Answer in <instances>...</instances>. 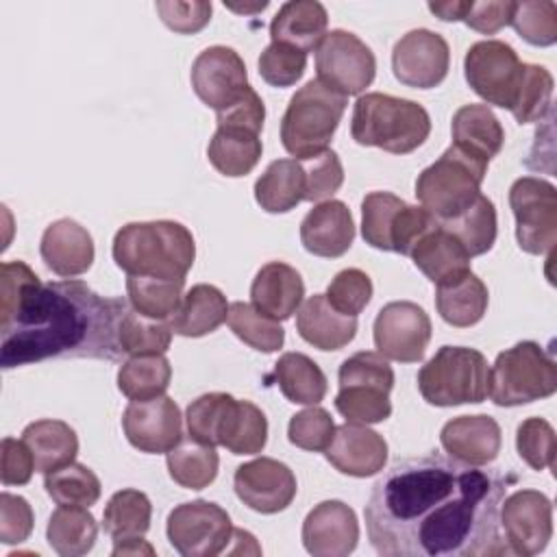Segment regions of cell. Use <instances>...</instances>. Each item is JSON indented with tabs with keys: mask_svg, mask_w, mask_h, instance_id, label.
Masks as SVG:
<instances>
[{
	"mask_svg": "<svg viewBox=\"0 0 557 557\" xmlns=\"http://www.w3.org/2000/svg\"><path fill=\"white\" fill-rule=\"evenodd\" d=\"M509 481L440 453L396 461L372 485L363 516L383 557L500 555V503Z\"/></svg>",
	"mask_w": 557,
	"mask_h": 557,
	"instance_id": "cell-1",
	"label": "cell"
},
{
	"mask_svg": "<svg viewBox=\"0 0 557 557\" xmlns=\"http://www.w3.org/2000/svg\"><path fill=\"white\" fill-rule=\"evenodd\" d=\"M128 298H104L83 281L41 278L24 261L0 265V366L44 359L120 361L117 329Z\"/></svg>",
	"mask_w": 557,
	"mask_h": 557,
	"instance_id": "cell-2",
	"label": "cell"
},
{
	"mask_svg": "<svg viewBox=\"0 0 557 557\" xmlns=\"http://www.w3.org/2000/svg\"><path fill=\"white\" fill-rule=\"evenodd\" d=\"M113 261L128 276L185 278L196 259V242L174 220L128 222L113 237Z\"/></svg>",
	"mask_w": 557,
	"mask_h": 557,
	"instance_id": "cell-3",
	"label": "cell"
},
{
	"mask_svg": "<svg viewBox=\"0 0 557 557\" xmlns=\"http://www.w3.org/2000/svg\"><path fill=\"white\" fill-rule=\"evenodd\" d=\"M431 117L413 100L370 91L352 107L350 135L359 146H374L392 154H409L426 141Z\"/></svg>",
	"mask_w": 557,
	"mask_h": 557,
	"instance_id": "cell-4",
	"label": "cell"
},
{
	"mask_svg": "<svg viewBox=\"0 0 557 557\" xmlns=\"http://www.w3.org/2000/svg\"><path fill=\"white\" fill-rule=\"evenodd\" d=\"M346 96L318 78L305 83L281 117V144L296 159L307 161L329 150V144L346 111Z\"/></svg>",
	"mask_w": 557,
	"mask_h": 557,
	"instance_id": "cell-5",
	"label": "cell"
},
{
	"mask_svg": "<svg viewBox=\"0 0 557 557\" xmlns=\"http://www.w3.org/2000/svg\"><path fill=\"white\" fill-rule=\"evenodd\" d=\"M418 389L429 405H479L490 392V366L481 350L442 346L418 372Z\"/></svg>",
	"mask_w": 557,
	"mask_h": 557,
	"instance_id": "cell-6",
	"label": "cell"
},
{
	"mask_svg": "<svg viewBox=\"0 0 557 557\" xmlns=\"http://www.w3.org/2000/svg\"><path fill=\"white\" fill-rule=\"evenodd\" d=\"M485 161H479L453 144L442 157L424 168L416 178V198L437 222H446L463 213L479 196L487 174Z\"/></svg>",
	"mask_w": 557,
	"mask_h": 557,
	"instance_id": "cell-7",
	"label": "cell"
},
{
	"mask_svg": "<svg viewBox=\"0 0 557 557\" xmlns=\"http://www.w3.org/2000/svg\"><path fill=\"white\" fill-rule=\"evenodd\" d=\"M557 392V363L550 350L537 342H518L496 355L490 368V392L494 405L518 407L548 398Z\"/></svg>",
	"mask_w": 557,
	"mask_h": 557,
	"instance_id": "cell-8",
	"label": "cell"
},
{
	"mask_svg": "<svg viewBox=\"0 0 557 557\" xmlns=\"http://www.w3.org/2000/svg\"><path fill=\"white\" fill-rule=\"evenodd\" d=\"M339 392L335 409L346 422L376 424L392 416L389 392L394 387V370L387 359L372 350H359L342 361Z\"/></svg>",
	"mask_w": 557,
	"mask_h": 557,
	"instance_id": "cell-9",
	"label": "cell"
},
{
	"mask_svg": "<svg viewBox=\"0 0 557 557\" xmlns=\"http://www.w3.org/2000/svg\"><path fill=\"white\" fill-rule=\"evenodd\" d=\"M437 220L418 205H407L389 191H370L361 202V237L368 246L407 255Z\"/></svg>",
	"mask_w": 557,
	"mask_h": 557,
	"instance_id": "cell-10",
	"label": "cell"
},
{
	"mask_svg": "<svg viewBox=\"0 0 557 557\" xmlns=\"http://www.w3.org/2000/svg\"><path fill=\"white\" fill-rule=\"evenodd\" d=\"M516 218V239L529 255H553L557 244V189L535 176H522L509 187Z\"/></svg>",
	"mask_w": 557,
	"mask_h": 557,
	"instance_id": "cell-11",
	"label": "cell"
},
{
	"mask_svg": "<svg viewBox=\"0 0 557 557\" xmlns=\"http://www.w3.org/2000/svg\"><path fill=\"white\" fill-rule=\"evenodd\" d=\"M318 81L342 96H359L372 85L376 59L355 33L335 28L315 48Z\"/></svg>",
	"mask_w": 557,
	"mask_h": 557,
	"instance_id": "cell-12",
	"label": "cell"
},
{
	"mask_svg": "<svg viewBox=\"0 0 557 557\" xmlns=\"http://www.w3.org/2000/svg\"><path fill=\"white\" fill-rule=\"evenodd\" d=\"M170 544L183 557H215L228 550L233 524L220 505L211 500H189L176 505L165 524Z\"/></svg>",
	"mask_w": 557,
	"mask_h": 557,
	"instance_id": "cell-13",
	"label": "cell"
},
{
	"mask_svg": "<svg viewBox=\"0 0 557 557\" xmlns=\"http://www.w3.org/2000/svg\"><path fill=\"white\" fill-rule=\"evenodd\" d=\"M463 74L481 100L509 111L522 78V61L509 44L483 39L468 48Z\"/></svg>",
	"mask_w": 557,
	"mask_h": 557,
	"instance_id": "cell-14",
	"label": "cell"
},
{
	"mask_svg": "<svg viewBox=\"0 0 557 557\" xmlns=\"http://www.w3.org/2000/svg\"><path fill=\"white\" fill-rule=\"evenodd\" d=\"M374 346L385 359L400 363L422 361L431 342V318L411 300H392L374 318Z\"/></svg>",
	"mask_w": 557,
	"mask_h": 557,
	"instance_id": "cell-15",
	"label": "cell"
},
{
	"mask_svg": "<svg viewBox=\"0 0 557 557\" xmlns=\"http://www.w3.org/2000/svg\"><path fill=\"white\" fill-rule=\"evenodd\" d=\"M498 522L505 531L509 553L533 557L553 537V503L537 490H518L500 503Z\"/></svg>",
	"mask_w": 557,
	"mask_h": 557,
	"instance_id": "cell-16",
	"label": "cell"
},
{
	"mask_svg": "<svg viewBox=\"0 0 557 557\" xmlns=\"http://www.w3.org/2000/svg\"><path fill=\"white\" fill-rule=\"evenodd\" d=\"M450 67V48L440 33L413 28L392 50V72L398 83L413 89L437 87Z\"/></svg>",
	"mask_w": 557,
	"mask_h": 557,
	"instance_id": "cell-17",
	"label": "cell"
},
{
	"mask_svg": "<svg viewBox=\"0 0 557 557\" xmlns=\"http://www.w3.org/2000/svg\"><path fill=\"white\" fill-rule=\"evenodd\" d=\"M191 87L215 113L235 104L248 85L244 59L228 46H209L191 63Z\"/></svg>",
	"mask_w": 557,
	"mask_h": 557,
	"instance_id": "cell-18",
	"label": "cell"
},
{
	"mask_svg": "<svg viewBox=\"0 0 557 557\" xmlns=\"http://www.w3.org/2000/svg\"><path fill=\"white\" fill-rule=\"evenodd\" d=\"M122 429L133 448L161 455L183 440V416L174 398L165 394L150 400H131L122 416Z\"/></svg>",
	"mask_w": 557,
	"mask_h": 557,
	"instance_id": "cell-19",
	"label": "cell"
},
{
	"mask_svg": "<svg viewBox=\"0 0 557 557\" xmlns=\"http://www.w3.org/2000/svg\"><path fill=\"white\" fill-rule=\"evenodd\" d=\"M233 487L237 498L257 513H278L287 509L298 490L289 466L272 457H257L237 466Z\"/></svg>",
	"mask_w": 557,
	"mask_h": 557,
	"instance_id": "cell-20",
	"label": "cell"
},
{
	"mask_svg": "<svg viewBox=\"0 0 557 557\" xmlns=\"http://www.w3.org/2000/svg\"><path fill=\"white\" fill-rule=\"evenodd\" d=\"M302 546L313 557H346L357 548L359 522L342 500H322L302 522Z\"/></svg>",
	"mask_w": 557,
	"mask_h": 557,
	"instance_id": "cell-21",
	"label": "cell"
},
{
	"mask_svg": "<svg viewBox=\"0 0 557 557\" xmlns=\"http://www.w3.org/2000/svg\"><path fill=\"white\" fill-rule=\"evenodd\" d=\"M326 461L342 474L366 479L379 474L387 463V442L368 424L346 422L335 426V435L324 450Z\"/></svg>",
	"mask_w": 557,
	"mask_h": 557,
	"instance_id": "cell-22",
	"label": "cell"
},
{
	"mask_svg": "<svg viewBox=\"0 0 557 557\" xmlns=\"http://www.w3.org/2000/svg\"><path fill=\"white\" fill-rule=\"evenodd\" d=\"M440 444L459 463L487 466L500 453L503 433L492 416H459L442 426Z\"/></svg>",
	"mask_w": 557,
	"mask_h": 557,
	"instance_id": "cell-23",
	"label": "cell"
},
{
	"mask_svg": "<svg viewBox=\"0 0 557 557\" xmlns=\"http://www.w3.org/2000/svg\"><path fill=\"white\" fill-rule=\"evenodd\" d=\"M352 213L342 200L318 202L300 222V242L305 250L315 257H342L352 246Z\"/></svg>",
	"mask_w": 557,
	"mask_h": 557,
	"instance_id": "cell-24",
	"label": "cell"
},
{
	"mask_svg": "<svg viewBox=\"0 0 557 557\" xmlns=\"http://www.w3.org/2000/svg\"><path fill=\"white\" fill-rule=\"evenodd\" d=\"M41 261L59 276L85 274L94 263V239L76 220L61 218L46 226L39 244Z\"/></svg>",
	"mask_w": 557,
	"mask_h": 557,
	"instance_id": "cell-25",
	"label": "cell"
},
{
	"mask_svg": "<svg viewBox=\"0 0 557 557\" xmlns=\"http://www.w3.org/2000/svg\"><path fill=\"white\" fill-rule=\"evenodd\" d=\"M305 283L296 268L283 261L265 263L252 278L250 300L252 307L274 320L292 318L302 305Z\"/></svg>",
	"mask_w": 557,
	"mask_h": 557,
	"instance_id": "cell-26",
	"label": "cell"
},
{
	"mask_svg": "<svg viewBox=\"0 0 557 557\" xmlns=\"http://www.w3.org/2000/svg\"><path fill=\"white\" fill-rule=\"evenodd\" d=\"M296 331L318 350H339L355 339L357 318L339 313L324 294H313L298 307Z\"/></svg>",
	"mask_w": 557,
	"mask_h": 557,
	"instance_id": "cell-27",
	"label": "cell"
},
{
	"mask_svg": "<svg viewBox=\"0 0 557 557\" xmlns=\"http://www.w3.org/2000/svg\"><path fill=\"white\" fill-rule=\"evenodd\" d=\"M329 13L318 0H289L281 4L270 22L274 44L292 46L300 52H311L326 35Z\"/></svg>",
	"mask_w": 557,
	"mask_h": 557,
	"instance_id": "cell-28",
	"label": "cell"
},
{
	"mask_svg": "<svg viewBox=\"0 0 557 557\" xmlns=\"http://www.w3.org/2000/svg\"><path fill=\"white\" fill-rule=\"evenodd\" d=\"M413 265L435 285L450 283L470 272V255L440 224L426 231L409 252Z\"/></svg>",
	"mask_w": 557,
	"mask_h": 557,
	"instance_id": "cell-29",
	"label": "cell"
},
{
	"mask_svg": "<svg viewBox=\"0 0 557 557\" xmlns=\"http://www.w3.org/2000/svg\"><path fill=\"white\" fill-rule=\"evenodd\" d=\"M453 146L461 152L490 163L505 144V131L487 104H463L455 111Z\"/></svg>",
	"mask_w": 557,
	"mask_h": 557,
	"instance_id": "cell-30",
	"label": "cell"
},
{
	"mask_svg": "<svg viewBox=\"0 0 557 557\" xmlns=\"http://www.w3.org/2000/svg\"><path fill=\"white\" fill-rule=\"evenodd\" d=\"M226 296L209 283H198L181 298L178 309L170 315L172 333L181 337H202L226 322Z\"/></svg>",
	"mask_w": 557,
	"mask_h": 557,
	"instance_id": "cell-31",
	"label": "cell"
},
{
	"mask_svg": "<svg viewBox=\"0 0 557 557\" xmlns=\"http://www.w3.org/2000/svg\"><path fill=\"white\" fill-rule=\"evenodd\" d=\"M490 302L485 283L470 270L463 276L435 285V307L442 320L457 329L474 326L483 320Z\"/></svg>",
	"mask_w": 557,
	"mask_h": 557,
	"instance_id": "cell-32",
	"label": "cell"
},
{
	"mask_svg": "<svg viewBox=\"0 0 557 557\" xmlns=\"http://www.w3.org/2000/svg\"><path fill=\"white\" fill-rule=\"evenodd\" d=\"M22 440L33 450L37 472H52L72 463L78 455L76 431L63 420H35L22 431Z\"/></svg>",
	"mask_w": 557,
	"mask_h": 557,
	"instance_id": "cell-33",
	"label": "cell"
},
{
	"mask_svg": "<svg viewBox=\"0 0 557 557\" xmlns=\"http://www.w3.org/2000/svg\"><path fill=\"white\" fill-rule=\"evenodd\" d=\"M255 200L268 213H287L305 200V170L296 159H276L255 183Z\"/></svg>",
	"mask_w": 557,
	"mask_h": 557,
	"instance_id": "cell-34",
	"label": "cell"
},
{
	"mask_svg": "<svg viewBox=\"0 0 557 557\" xmlns=\"http://www.w3.org/2000/svg\"><path fill=\"white\" fill-rule=\"evenodd\" d=\"M263 152V144L257 133H250L246 128H231V126H218L213 137L207 146L209 163L222 174V176H246L252 172V168L259 163Z\"/></svg>",
	"mask_w": 557,
	"mask_h": 557,
	"instance_id": "cell-35",
	"label": "cell"
},
{
	"mask_svg": "<svg viewBox=\"0 0 557 557\" xmlns=\"http://www.w3.org/2000/svg\"><path fill=\"white\" fill-rule=\"evenodd\" d=\"M272 379L281 394L294 405H318L326 396V374L302 352H283L274 363Z\"/></svg>",
	"mask_w": 557,
	"mask_h": 557,
	"instance_id": "cell-36",
	"label": "cell"
},
{
	"mask_svg": "<svg viewBox=\"0 0 557 557\" xmlns=\"http://www.w3.org/2000/svg\"><path fill=\"white\" fill-rule=\"evenodd\" d=\"M96 537L98 524L87 507L59 505L46 527V540L50 548L61 557L87 555L94 548Z\"/></svg>",
	"mask_w": 557,
	"mask_h": 557,
	"instance_id": "cell-37",
	"label": "cell"
},
{
	"mask_svg": "<svg viewBox=\"0 0 557 557\" xmlns=\"http://www.w3.org/2000/svg\"><path fill=\"white\" fill-rule=\"evenodd\" d=\"M268 442L265 413L250 400H237L228 405L220 429V446L233 455H257Z\"/></svg>",
	"mask_w": 557,
	"mask_h": 557,
	"instance_id": "cell-38",
	"label": "cell"
},
{
	"mask_svg": "<svg viewBox=\"0 0 557 557\" xmlns=\"http://www.w3.org/2000/svg\"><path fill=\"white\" fill-rule=\"evenodd\" d=\"M165 455H168L165 463L172 481L185 490H205L218 476L220 457L215 453V446H207L189 437V440H181Z\"/></svg>",
	"mask_w": 557,
	"mask_h": 557,
	"instance_id": "cell-39",
	"label": "cell"
},
{
	"mask_svg": "<svg viewBox=\"0 0 557 557\" xmlns=\"http://www.w3.org/2000/svg\"><path fill=\"white\" fill-rule=\"evenodd\" d=\"M172 366L165 355H139L122 361L117 387L128 400H150L170 387Z\"/></svg>",
	"mask_w": 557,
	"mask_h": 557,
	"instance_id": "cell-40",
	"label": "cell"
},
{
	"mask_svg": "<svg viewBox=\"0 0 557 557\" xmlns=\"http://www.w3.org/2000/svg\"><path fill=\"white\" fill-rule=\"evenodd\" d=\"M437 224L446 228L470 257L485 255L496 242V209L483 194L463 213Z\"/></svg>",
	"mask_w": 557,
	"mask_h": 557,
	"instance_id": "cell-41",
	"label": "cell"
},
{
	"mask_svg": "<svg viewBox=\"0 0 557 557\" xmlns=\"http://www.w3.org/2000/svg\"><path fill=\"white\" fill-rule=\"evenodd\" d=\"M185 278H152L128 276L126 294L131 307L152 320H170L183 298Z\"/></svg>",
	"mask_w": 557,
	"mask_h": 557,
	"instance_id": "cell-42",
	"label": "cell"
},
{
	"mask_svg": "<svg viewBox=\"0 0 557 557\" xmlns=\"http://www.w3.org/2000/svg\"><path fill=\"white\" fill-rule=\"evenodd\" d=\"M152 505L150 498L133 487L115 492L102 513V529L113 540L144 535L150 529Z\"/></svg>",
	"mask_w": 557,
	"mask_h": 557,
	"instance_id": "cell-43",
	"label": "cell"
},
{
	"mask_svg": "<svg viewBox=\"0 0 557 557\" xmlns=\"http://www.w3.org/2000/svg\"><path fill=\"white\" fill-rule=\"evenodd\" d=\"M553 74L544 65L522 63V78L509 113L518 124L542 122L553 111Z\"/></svg>",
	"mask_w": 557,
	"mask_h": 557,
	"instance_id": "cell-44",
	"label": "cell"
},
{
	"mask_svg": "<svg viewBox=\"0 0 557 557\" xmlns=\"http://www.w3.org/2000/svg\"><path fill=\"white\" fill-rule=\"evenodd\" d=\"M44 487L57 505L91 507L98 503L102 485L100 479L85 463H67L44 476Z\"/></svg>",
	"mask_w": 557,
	"mask_h": 557,
	"instance_id": "cell-45",
	"label": "cell"
},
{
	"mask_svg": "<svg viewBox=\"0 0 557 557\" xmlns=\"http://www.w3.org/2000/svg\"><path fill=\"white\" fill-rule=\"evenodd\" d=\"M226 322L231 326V331L250 348L259 350V352H276L283 348L285 342V331L278 324V320L261 313L259 309H255L248 302H231L228 305V315Z\"/></svg>",
	"mask_w": 557,
	"mask_h": 557,
	"instance_id": "cell-46",
	"label": "cell"
},
{
	"mask_svg": "<svg viewBox=\"0 0 557 557\" xmlns=\"http://www.w3.org/2000/svg\"><path fill=\"white\" fill-rule=\"evenodd\" d=\"M117 342L124 355H163L172 344V329L165 320H152L128 309L117 329Z\"/></svg>",
	"mask_w": 557,
	"mask_h": 557,
	"instance_id": "cell-47",
	"label": "cell"
},
{
	"mask_svg": "<svg viewBox=\"0 0 557 557\" xmlns=\"http://www.w3.org/2000/svg\"><path fill=\"white\" fill-rule=\"evenodd\" d=\"M511 26L531 46H553L557 41V4L550 0L516 2Z\"/></svg>",
	"mask_w": 557,
	"mask_h": 557,
	"instance_id": "cell-48",
	"label": "cell"
},
{
	"mask_svg": "<svg viewBox=\"0 0 557 557\" xmlns=\"http://www.w3.org/2000/svg\"><path fill=\"white\" fill-rule=\"evenodd\" d=\"M235 396L226 392H209L198 396L196 400L189 403L185 411V422H187V433L196 442H202L207 446H220V429L226 416L228 405L233 403Z\"/></svg>",
	"mask_w": 557,
	"mask_h": 557,
	"instance_id": "cell-49",
	"label": "cell"
},
{
	"mask_svg": "<svg viewBox=\"0 0 557 557\" xmlns=\"http://www.w3.org/2000/svg\"><path fill=\"white\" fill-rule=\"evenodd\" d=\"M516 448L520 459L533 470H546L555 463V429L544 418H527L518 424Z\"/></svg>",
	"mask_w": 557,
	"mask_h": 557,
	"instance_id": "cell-50",
	"label": "cell"
},
{
	"mask_svg": "<svg viewBox=\"0 0 557 557\" xmlns=\"http://www.w3.org/2000/svg\"><path fill=\"white\" fill-rule=\"evenodd\" d=\"M335 435V422L331 413L318 405H311L289 418L287 437L294 446L309 453H324Z\"/></svg>",
	"mask_w": 557,
	"mask_h": 557,
	"instance_id": "cell-51",
	"label": "cell"
},
{
	"mask_svg": "<svg viewBox=\"0 0 557 557\" xmlns=\"http://www.w3.org/2000/svg\"><path fill=\"white\" fill-rule=\"evenodd\" d=\"M259 74L272 87H292L296 85L305 70H307V54L285 46V44H270L259 54Z\"/></svg>",
	"mask_w": 557,
	"mask_h": 557,
	"instance_id": "cell-52",
	"label": "cell"
},
{
	"mask_svg": "<svg viewBox=\"0 0 557 557\" xmlns=\"http://www.w3.org/2000/svg\"><path fill=\"white\" fill-rule=\"evenodd\" d=\"M326 300L344 315L357 318L372 300V281L359 268H346L326 287Z\"/></svg>",
	"mask_w": 557,
	"mask_h": 557,
	"instance_id": "cell-53",
	"label": "cell"
},
{
	"mask_svg": "<svg viewBox=\"0 0 557 557\" xmlns=\"http://www.w3.org/2000/svg\"><path fill=\"white\" fill-rule=\"evenodd\" d=\"M300 163L305 170V200L309 202L331 200V196L344 183V168L337 152L326 150Z\"/></svg>",
	"mask_w": 557,
	"mask_h": 557,
	"instance_id": "cell-54",
	"label": "cell"
},
{
	"mask_svg": "<svg viewBox=\"0 0 557 557\" xmlns=\"http://www.w3.org/2000/svg\"><path fill=\"white\" fill-rule=\"evenodd\" d=\"M161 22L181 35H194L202 30L211 20V2L207 0H191V2H178V0H159L154 4Z\"/></svg>",
	"mask_w": 557,
	"mask_h": 557,
	"instance_id": "cell-55",
	"label": "cell"
},
{
	"mask_svg": "<svg viewBox=\"0 0 557 557\" xmlns=\"http://www.w3.org/2000/svg\"><path fill=\"white\" fill-rule=\"evenodd\" d=\"M35 516L26 498L2 492L0 494V542L22 544L33 533Z\"/></svg>",
	"mask_w": 557,
	"mask_h": 557,
	"instance_id": "cell-56",
	"label": "cell"
},
{
	"mask_svg": "<svg viewBox=\"0 0 557 557\" xmlns=\"http://www.w3.org/2000/svg\"><path fill=\"white\" fill-rule=\"evenodd\" d=\"M33 450L24 440L2 437L0 442V479L4 485H26L35 472Z\"/></svg>",
	"mask_w": 557,
	"mask_h": 557,
	"instance_id": "cell-57",
	"label": "cell"
},
{
	"mask_svg": "<svg viewBox=\"0 0 557 557\" xmlns=\"http://www.w3.org/2000/svg\"><path fill=\"white\" fill-rule=\"evenodd\" d=\"M215 122H218V126L246 128V131L259 135L263 128V122H265V107H263L261 96L252 87H248L246 94L235 104L215 113Z\"/></svg>",
	"mask_w": 557,
	"mask_h": 557,
	"instance_id": "cell-58",
	"label": "cell"
},
{
	"mask_svg": "<svg viewBox=\"0 0 557 557\" xmlns=\"http://www.w3.org/2000/svg\"><path fill=\"white\" fill-rule=\"evenodd\" d=\"M513 7H516V2H511V0H492V2H472L470 0V7L461 22H466V26H470L476 33L494 35L500 28H505L507 24H511Z\"/></svg>",
	"mask_w": 557,
	"mask_h": 557,
	"instance_id": "cell-59",
	"label": "cell"
},
{
	"mask_svg": "<svg viewBox=\"0 0 557 557\" xmlns=\"http://www.w3.org/2000/svg\"><path fill=\"white\" fill-rule=\"evenodd\" d=\"M470 0H453V2H429V11L437 15L442 22H461Z\"/></svg>",
	"mask_w": 557,
	"mask_h": 557,
	"instance_id": "cell-60",
	"label": "cell"
},
{
	"mask_svg": "<svg viewBox=\"0 0 557 557\" xmlns=\"http://www.w3.org/2000/svg\"><path fill=\"white\" fill-rule=\"evenodd\" d=\"M111 555L113 557H120V555H154V548L141 535L117 537V540H113Z\"/></svg>",
	"mask_w": 557,
	"mask_h": 557,
	"instance_id": "cell-61",
	"label": "cell"
}]
</instances>
